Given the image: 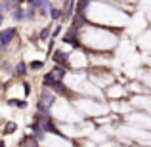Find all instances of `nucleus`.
Masks as SVG:
<instances>
[{"mask_svg":"<svg viewBox=\"0 0 151 147\" xmlns=\"http://www.w3.org/2000/svg\"><path fill=\"white\" fill-rule=\"evenodd\" d=\"M42 82H44V86H48L50 90H54V92H58V94H65V92H67L65 86L61 84V80H55V78H52L50 75H46Z\"/></svg>","mask_w":151,"mask_h":147,"instance_id":"nucleus-1","label":"nucleus"},{"mask_svg":"<svg viewBox=\"0 0 151 147\" xmlns=\"http://www.w3.org/2000/svg\"><path fill=\"white\" fill-rule=\"evenodd\" d=\"M15 33H17V31H15L14 27H10V29H2V31H0V50L6 48V46L10 44L12 40H14Z\"/></svg>","mask_w":151,"mask_h":147,"instance_id":"nucleus-2","label":"nucleus"},{"mask_svg":"<svg viewBox=\"0 0 151 147\" xmlns=\"http://www.w3.org/2000/svg\"><path fill=\"white\" fill-rule=\"evenodd\" d=\"M54 99H55V94L52 92L48 86H44L42 92H40V103L46 105V107H52V105H54Z\"/></svg>","mask_w":151,"mask_h":147,"instance_id":"nucleus-3","label":"nucleus"},{"mask_svg":"<svg viewBox=\"0 0 151 147\" xmlns=\"http://www.w3.org/2000/svg\"><path fill=\"white\" fill-rule=\"evenodd\" d=\"M48 75H50L52 78H55V80H63V77H65V75H67V71L63 69L61 65H58V67H55L54 71H50Z\"/></svg>","mask_w":151,"mask_h":147,"instance_id":"nucleus-4","label":"nucleus"},{"mask_svg":"<svg viewBox=\"0 0 151 147\" xmlns=\"http://www.w3.org/2000/svg\"><path fill=\"white\" fill-rule=\"evenodd\" d=\"M54 61L58 63V65H67V61H69V55L63 54V52H55V54H54Z\"/></svg>","mask_w":151,"mask_h":147,"instance_id":"nucleus-5","label":"nucleus"},{"mask_svg":"<svg viewBox=\"0 0 151 147\" xmlns=\"http://www.w3.org/2000/svg\"><path fill=\"white\" fill-rule=\"evenodd\" d=\"M12 17L15 19V21H21V19H25V10H23V8H14V10H12Z\"/></svg>","mask_w":151,"mask_h":147,"instance_id":"nucleus-6","label":"nucleus"},{"mask_svg":"<svg viewBox=\"0 0 151 147\" xmlns=\"http://www.w3.org/2000/svg\"><path fill=\"white\" fill-rule=\"evenodd\" d=\"M15 73H17V77H25V75H27V65H25V61H19V63H17V67H15Z\"/></svg>","mask_w":151,"mask_h":147,"instance_id":"nucleus-7","label":"nucleus"},{"mask_svg":"<svg viewBox=\"0 0 151 147\" xmlns=\"http://www.w3.org/2000/svg\"><path fill=\"white\" fill-rule=\"evenodd\" d=\"M21 147H38V143H37V140H33V136H27L21 141Z\"/></svg>","mask_w":151,"mask_h":147,"instance_id":"nucleus-8","label":"nucleus"},{"mask_svg":"<svg viewBox=\"0 0 151 147\" xmlns=\"http://www.w3.org/2000/svg\"><path fill=\"white\" fill-rule=\"evenodd\" d=\"M50 15H52V19H61L63 17V10L61 8H50Z\"/></svg>","mask_w":151,"mask_h":147,"instance_id":"nucleus-9","label":"nucleus"},{"mask_svg":"<svg viewBox=\"0 0 151 147\" xmlns=\"http://www.w3.org/2000/svg\"><path fill=\"white\" fill-rule=\"evenodd\" d=\"M8 105H10V107H19V109H25V107H27V101H17V99H10V101H8Z\"/></svg>","mask_w":151,"mask_h":147,"instance_id":"nucleus-10","label":"nucleus"},{"mask_svg":"<svg viewBox=\"0 0 151 147\" xmlns=\"http://www.w3.org/2000/svg\"><path fill=\"white\" fill-rule=\"evenodd\" d=\"M15 128H17L15 122H6V126H4V134H14Z\"/></svg>","mask_w":151,"mask_h":147,"instance_id":"nucleus-11","label":"nucleus"},{"mask_svg":"<svg viewBox=\"0 0 151 147\" xmlns=\"http://www.w3.org/2000/svg\"><path fill=\"white\" fill-rule=\"evenodd\" d=\"M35 14H37L35 6H31V4H29V8L25 10V19H33V17H35Z\"/></svg>","mask_w":151,"mask_h":147,"instance_id":"nucleus-12","label":"nucleus"},{"mask_svg":"<svg viewBox=\"0 0 151 147\" xmlns=\"http://www.w3.org/2000/svg\"><path fill=\"white\" fill-rule=\"evenodd\" d=\"M48 37H50V27H44V29L40 31V40H46Z\"/></svg>","mask_w":151,"mask_h":147,"instance_id":"nucleus-13","label":"nucleus"},{"mask_svg":"<svg viewBox=\"0 0 151 147\" xmlns=\"http://www.w3.org/2000/svg\"><path fill=\"white\" fill-rule=\"evenodd\" d=\"M42 67H44L42 61H33V63H31V69H33V71H38V69H42Z\"/></svg>","mask_w":151,"mask_h":147,"instance_id":"nucleus-14","label":"nucleus"},{"mask_svg":"<svg viewBox=\"0 0 151 147\" xmlns=\"http://www.w3.org/2000/svg\"><path fill=\"white\" fill-rule=\"evenodd\" d=\"M4 23V11H0V25Z\"/></svg>","mask_w":151,"mask_h":147,"instance_id":"nucleus-15","label":"nucleus"},{"mask_svg":"<svg viewBox=\"0 0 151 147\" xmlns=\"http://www.w3.org/2000/svg\"><path fill=\"white\" fill-rule=\"evenodd\" d=\"M0 147H6V143H4V141H0Z\"/></svg>","mask_w":151,"mask_h":147,"instance_id":"nucleus-16","label":"nucleus"}]
</instances>
